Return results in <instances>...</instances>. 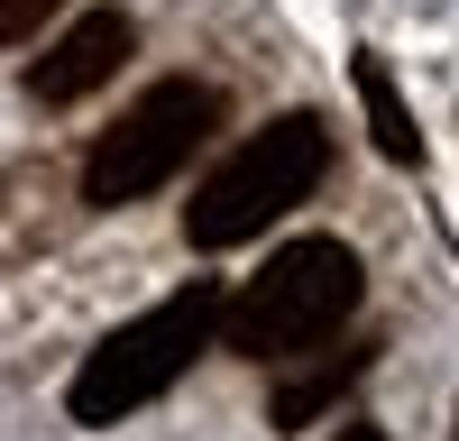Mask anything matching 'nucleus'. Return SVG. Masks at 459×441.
I'll use <instances>...</instances> for the list:
<instances>
[{"instance_id": "f257e3e1", "label": "nucleus", "mask_w": 459, "mask_h": 441, "mask_svg": "<svg viewBox=\"0 0 459 441\" xmlns=\"http://www.w3.org/2000/svg\"><path fill=\"white\" fill-rule=\"evenodd\" d=\"M359 248H340V239H294L266 257V276H248L239 294H221V322H212V341L221 350H239L257 368H276L294 350H313L331 341V331H350L359 313Z\"/></svg>"}, {"instance_id": "f03ea898", "label": "nucleus", "mask_w": 459, "mask_h": 441, "mask_svg": "<svg viewBox=\"0 0 459 441\" xmlns=\"http://www.w3.org/2000/svg\"><path fill=\"white\" fill-rule=\"evenodd\" d=\"M322 175H331V129L313 120V110H285V120L248 129L194 184V203H184V239H194V248H239V239L266 230V220H285L294 203H313Z\"/></svg>"}, {"instance_id": "7ed1b4c3", "label": "nucleus", "mask_w": 459, "mask_h": 441, "mask_svg": "<svg viewBox=\"0 0 459 441\" xmlns=\"http://www.w3.org/2000/svg\"><path fill=\"white\" fill-rule=\"evenodd\" d=\"M212 322H221V285H212V276L175 285L166 304H147L138 322H120L83 368H74V386H65L74 423H129L138 404H157L184 368L212 350Z\"/></svg>"}, {"instance_id": "20e7f679", "label": "nucleus", "mask_w": 459, "mask_h": 441, "mask_svg": "<svg viewBox=\"0 0 459 441\" xmlns=\"http://www.w3.org/2000/svg\"><path fill=\"white\" fill-rule=\"evenodd\" d=\"M212 129H221V83H203V74L147 83L120 120L92 138V157H83V203H92V212H120V203H138V194H157V184H175Z\"/></svg>"}, {"instance_id": "39448f33", "label": "nucleus", "mask_w": 459, "mask_h": 441, "mask_svg": "<svg viewBox=\"0 0 459 441\" xmlns=\"http://www.w3.org/2000/svg\"><path fill=\"white\" fill-rule=\"evenodd\" d=\"M129 47H138V28H129V10H92V19H74L47 56L28 65V92L47 101V110H74L83 92H101L110 74L129 65Z\"/></svg>"}, {"instance_id": "423d86ee", "label": "nucleus", "mask_w": 459, "mask_h": 441, "mask_svg": "<svg viewBox=\"0 0 459 441\" xmlns=\"http://www.w3.org/2000/svg\"><path fill=\"white\" fill-rule=\"evenodd\" d=\"M368 359H377V341H313V350H294V359H276L285 377H276V432H303V423H322L340 395H350L359 377H368Z\"/></svg>"}, {"instance_id": "0eeeda50", "label": "nucleus", "mask_w": 459, "mask_h": 441, "mask_svg": "<svg viewBox=\"0 0 459 441\" xmlns=\"http://www.w3.org/2000/svg\"><path fill=\"white\" fill-rule=\"evenodd\" d=\"M350 74H359V101H368V129H377V147H386L395 166H423V129H413V110H404V92H395V74L377 65V56H359Z\"/></svg>"}, {"instance_id": "6e6552de", "label": "nucleus", "mask_w": 459, "mask_h": 441, "mask_svg": "<svg viewBox=\"0 0 459 441\" xmlns=\"http://www.w3.org/2000/svg\"><path fill=\"white\" fill-rule=\"evenodd\" d=\"M56 10H65V0H0V47H28Z\"/></svg>"}, {"instance_id": "1a4fd4ad", "label": "nucleus", "mask_w": 459, "mask_h": 441, "mask_svg": "<svg viewBox=\"0 0 459 441\" xmlns=\"http://www.w3.org/2000/svg\"><path fill=\"white\" fill-rule=\"evenodd\" d=\"M340 441H386V432H368V423H350V432H340Z\"/></svg>"}]
</instances>
